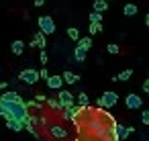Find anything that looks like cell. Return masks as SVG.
<instances>
[{
	"mask_svg": "<svg viewBox=\"0 0 149 141\" xmlns=\"http://www.w3.org/2000/svg\"><path fill=\"white\" fill-rule=\"evenodd\" d=\"M137 10H139L137 4H131V2H129V4H125V8H123V15H125V17H135Z\"/></svg>",
	"mask_w": 149,
	"mask_h": 141,
	"instance_id": "e0dca14e",
	"label": "cell"
},
{
	"mask_svg": "<svg viewBox=\"0 0 149 141\" xmlns=\"http://www.w3.org/2000/svg\"><path fill=\"white\" fill-rule=\"evenodd\" d=\"M33 4H35V6H43V4H45V0H35Z\"/></svg>",
	"mask_w": 149,
	"mask_h": 141,
	"instance_id": "f546056e",
	"label": "cell"
},
{
	"mask_svg": "<svg viewBox=\"0 0 149 141\" xmlns=\"http://www.w3.org/2000/svg\"><path fill=\"white\" fill-rule=\"evenodd\" d=\"M147 88H149V78H147V80L143 82V90H147Z\"/></svg>",
	"mask_w": 149,
	"mask_h": 141,
	"instance_id": "4dcf8cb0",
	"label": "cell"
},
{
	"mask_svg": "<svg viewBox=\"0 0 149 141\" xmlns=\"http://www.w3.org/2000/svg\"><path fill=\"white\" fill-rule=\"evenodd\" d=\"M90 102H88V94L86 92H80L78 94V106H88Z\"/></svg>",
	"mask_w": 149,
	"mask_h": 141,
	"instance_id": "7402d4cb",
	"label": "cell"
},
{
	"mask_svg": "<svg viewBox=\"0 0 149 141\" xmlns=\"http://www.w3.org/2000/svg\"><path fill=\"white\" fill-rule=\"evenodd\" d=\"M31 47H45V33L43 31H37L31 39Z\"/></svg>",
	"mask_w": 149,
	"mask_h": 141,
	"instance_id": "30bf717a",
	"label": "cell"
},
{
	"mask_svg": "<svg viewBox=\"0 0 149 141\" xmlns=\"http://www.w3.org/2000/svg\"><path fill=\"white\" fill-rule=\"evenodd\" d=\"M147 78H149V74H147Z\"/></svg>",
	"mask_w": 149,
	"mask_h": 141,
	"instance_id": "d590c367",
	"label": "cell"
},
{
	"mask_svg": "<svg viewBox=\"0 0 149 141\" xmlns=\"http://www.w3.org/2000/svg\"><path fill=\"white\" fill-rule=\"evenodd\" d=\"M61 78H63V82H65V84H76V82L80 80V76H78V74H74V72H70V70H65V72L61 74Z\"/></svg>",
	"mask_w": 149,
	"mask_h": 141,
	"instance_id": "7c38bea8",
	"label": "cell"
},
{
	"mask_svg": "<svg viewBox=\"0 0 149 141\" xmlns=\"http://www.w3.org/2000/svg\"><path fill=\"white\" fill-rule=\"evenodd\" d=\"M47 104H49L51 108H55V110H61V102H59L57 98H49V100H47Z\"/></svg>",
	"mask_w": 149,
	"mask_h": 141,
	"instance_id": "d4e9b609",
	"label": "cell"
},
{
	"mask_svg": "<svg viewBox=\"0 0 149 141\" xmlns=\"http://www.w3.org/2000/svg\"><path fill=\"white\" fill-rule=\"evenodd\" d=\"M106 51H108V53H112V55H116V53L120 51V47H118L116 43H108V45H106Z\"/></svg>",
	"mask_w": 149,
	"mask_h": 141,
	"instance_id": "cb8c5ba5",
	"label": "cell"
},
{
	"mask_svg": "<svg viewBox=\"0 0 149 141\" xmlns=\"http://www.w3.org/2000/svg\"><path fill=\"white\" fill-rule=\"evenodd\" d=\"M0 90H6V82H0Z\"/></svg>",
	"mask_w": 149,
	"mask_h": 141,
	"instance_id": "1f68e13d",
	"label": "cell"
},
{
	"mask_svg": "<svg viewBox=\"0 0 149 141\" xmlns=\"http://www.w3.org/2000/svg\"><path fill=\"white\" fill-rule=\"evenodd\" d=\"M10 51H13L15 55H23V51H25V41H21V39L13 41V43H10Z\"/></svg>",
	"mask_w": 149,
	"mask_h": 141,
	"instance_id": "8fae6325",
	"label": "cell"
},
{
	"mask_svg": "<svg viewBox=\"0 0 149 141\" xmlns=\"http://www.w3.org/2000/svg\"><path fill=\"white\" fill-rule=\"evenodd\" d=\"M133 133H135V129H133V127H127V125L114 123V127H112V135H114L116 141H127L129 135H133Z\"/></svg>",
	"mask_w": 149,
	"mask_h": 141,
	"instance_id": "3957f363",
	"label": "cell"
},
{
	"mask_svg": "<svg viewBox=\"0 0 149 141\" xmlns=\"http://www.w3.org/2000/svg\"><path fill=\"white\" fill-rule=\"evenodd\" d=\"M78 47H82L84 51H88L92 47V37H80L78 39Z\"/></svg>",
	"mask_w": 149,
	"mask_h": 141,
	"instance_id": "ac0fdd59",
	"label": "cell"
},
{
	"mask_svg": "<svg viewBox=\"0 0 149 141\" xmlns=\"http://www.w3.org/2000/svg\"><path fill=\"white\" fill-rule=\"evenodd\" d=\"M57 100L61 102V108H63V106H72V104H74V94H72L70 90H59V92H57Z\"/></svg>",
	"mask_w": 149,
	"mask_h": 141,
	"instance_id": "52a82bcc",
	"label": "cell"
},
{
	"mask_svg": "<svg viewBox=\"0 0 149 141\" xmlns=\"http://www.w3.org/2000/svg\"><path fill=\"white\" fill-rule=\"evenodd\" d=\"M86 53H88V51H84L82 47H76V49H74V59L82 66V64H84V59H86Z\"/></svg>",
	"mask_w": 149,
	"mask_h": 141,
	"instance_id": "2e32d148",
	"label": "cell"
},
{
	"mask_svg": "<svg viewBox=\"0 0 149 141\" xmlns=\"http://www.w3.org/2000/svg\"><path fill=\"white\" fill-rule=\"evenodd\" d=\"M145 92H147V96H149V88H147V90H145Z\"/></svg>",
	"mask_w": 149,
	"mask_h": 141,
	"instance_id": "836d02e7",
	"label": "cell"
},
{
	"mask_svg": "<svg viewBox=\"0 0 149 141\" xmlns=\"http://www.w3.org/2000/svg\"><path fill=\"white\" fill-rule=\"evenodd\" d=\"M92 141H98V139H94V137H92Z\"/></svg>",
	"mask_w": 149,
	"mask_h": 141,
	"instance_id": "e575fe53",
	"label": "cell"
},
{
	"mask_svg": "<svg viewBox=\"0 0 149 141\" xmlns=\"http://www.w3.org/2000/svg\"><path fill=\"white\" fill-rule=\"evenodd\" d=\"M68 37H70L72 41H78V39H80V31H78L76 27H70V29H68Z\"/></svg>",
	"mask_w": 149,
	"mask_h": 141,
	"instance_id": "44dd1931",
	"label": "cell"
},
{
	"mask_svg": "<svg viewBox=\"0 0 149 141\" xmlns=\"http://www.w3.org/2000/svg\"><path fill=\"white\" fill-rule=\"evenodd\" d=\"M0 98H2V100H23V96L19 92H15V90H4Z\"/></svg>",
	"mask_w": 149,
	"mask_h": 141,
	"instance_id": "5bb4252c",
	"label": "cell"
},
{
	"mask_svg": "<svg viewBox=\"0 0 149 141\" xmlns=\"http://www.w3.org/2000/svg\"><path fill=\"white\" fill-rule=\"evenodd\" d=\"M35 100H39V102H43V100H47V96H45V94H37V96H35Z\"/></svg>",
	"mask_w": 149,
	"mask_h": 141,
	"instance_id": "f1b7e54d",
	"label": "cell"
},
{
	"mask_svg": "<svg viewBox=\"0 0 149 141\" xmlns=\"http://www.w3.org/2000/svg\"><path fill=\"white\" fill-rule=\"evenodd\" d=\"M116 102H118V94L112 92V90H106V92L96 100V106H100V108H112Z\"/></svg>",
	"mask_w": 149,
	"mask_h": 141,
	"instance_id": "7a4b0ae2",
	"label": "cell"
},
{
	"mask_svg": "<svg viewBox=\"0 0 149 141\" xmlns=\"http://www.w3.org/2000/svg\"><path fill=\"white\" fill-rule=\"evenodd\" d=\"M125 104H127V108H131V110H137V108H141V106H143V98L131 92V94H127V98H125Z\"/></svg>",
	"mask_w": 149,
	"mask_h": 141,
	"instance_id": "8992f818",
	"label": "cell"
},
{
	"mask_svg": "<svg viewBox=\"0 0 149 141\" xmlns=\"http://www.w3.org/2000/svg\"><path fill=\"white\" fill-rule=\"evenodd\" d=\"M0 117L27 121L29 108H27L25 100H2V98H0Z\"/></svg>",
	"mask_w": 149,
	"mask_h": 141,
	"instance_id": "6da1fadb",
	"label": "cell"
},
{
	"mask_svg": "<svg viewBox=\"0 0 149 141\" xmlns=\"http://www.w3.org/2000/svg\"><path fill=\"white\" fill-rule=\"evenodd\" d=\"M49 131H51V135L57 137V139H65V137H68V131H65L63 127H59V125H53Z\"/></svg>",
	"mask_w": 149,
	"mask_h": 141,
	"instance_id": "4fadbf2b",
	"label": "cell"
},
{
	"mask_svg": "<svg viewBox=\"0 0 149 141\" xmlns=\"http://www.w3.org/2000/svg\"><path fill=\"white\" fill-rule=\"evenodd\" d=\"M102 33V23H90V35Z\"/></svg>",
	"mask_w": 149,
	"mask_h": 141,
	"instance_id": "ffe728a7",
	"label": "cell"
},
{
	"mask_svg": "<svg viewBox=\"0 0 149 141\" xmlns=\"http://www.w3.org/2000/svg\"><path fill=\"white\" fill-rule=\"evenodd\" d=\"M108 2H110V0H108Z\"/></svg>",
	"mask_w": 149,
	"mask_h": 141,
	"instance_id": "8d00e7d4",
	"label": "cell"
},
{
	"mask_svg": "<svg viewBox=\"0 0 149 141\" xmlns=\"http://www.w3.org/2000/svg\"><path fill=\"white\" fill-rule=\"evenodd\" d=\"M19 80H23L25 84H35V82L41 80V78H39V72H37V70H33V68H25V70L19 72Z\"/></svg>",
	"mask_w": 149,
	"mask_h": 141,
	"instance_id": "5b68a950",
	"label": "cell"
},
{
	"mask_svg": "<svg viewBox=\"0 0 149 141\" xmlns=\"http://www.w3.org/2000/svg\"><path fill=\"white\" fill-rule=\"evenodd\" d=\"M92 8L98 10V13H106V10H108V0H94Z\"/></svg>",
	"mask_w": 149,
	"mask_h": 141,
	"instance_id": "9a60e30c",
	"label": "cell"
},
{
	"mask_svg": "<svg viewBox=\"0 0 149 141\" xmlns=\"http://www.w3.org/2000/svg\"><path fill=\"white\" fill-rule=\"evenodd\" d=\"M39 78H43V80H47V78H49V72H47V70L43 68V70L39 72Z\"/></svg>",
	"mask_w": 149,
	"mask_h": 141,
	"instance_id": "4316f807",
	"label": "cell"
},
{
	"mask_svg": "<svg viewBox=\"0 0 149 141\" xmlns=\"http://www.w3.org/2000/svg\"><path fill=\"white\" fill-rule=\"evenodd\" d=\"M145 25H147V27H149V13H147V15H145Z\"/></svg>",
	"mask_w": 149,
	"mask_h": 141,
	"instance_id": "d6a6232c",
	"label": "cell"
},
{
	"mask_svg": "<svg viewBox=\"0 0 149 141\" xmlns=\"http://www.w3.org/2000/svg\"><path fill=\"white\" fill-rule=\"evenodd\" d=\"M47 86H49L51 90H61L63 78H61V76H49V78H47Z\"/></svg>",
	"mask_w": 149,
	"mask_h": 141,
	"instance_id": "ba28073f",
	"label": "cell"
},
{
	"mask_svg": "<svg viewBox=\"0 0 149 141\" xmlns=\"http://www.w3.org/2000/svg\"><path fill=\"white\" fill-rule=\"evenodd\" d=\"M6 127H8L10 131L19 133V131L25 129V121H19V119H6Z\"/></svg>",
	"mask_w": 149,
	"mask_h": 141,
	"instance_id": "9c48e42d",
	"label": "cell"
},
{
	"mask_svg": "<svg viewBox=\"0 0 149 141\" xmlns=\"http://www.w3.org/2000/svg\"><path fill=\"white\" fill-rule=\"evenodd\" d=\"M141 123L143 125H149V110H143L141 112Z\"/></svg>",
	"mask_w": 149,
	"mask_h": 141,
	"instance_id": "484cf974",
	"label": "cell"
},
{
	"mask_svg": "<svg viewBox=\"0 0 149 141\" xmlns=\"http://www.w3.org/2000/svg\"><path fill=\"white\" fill-rule=\"evenodd\" d=\"M131 76H133V70H123L116 76V82H127V80H131Z\"/></svg>",
	"mask_w": 149,
	"mask_h": 141,
	"instance_id": "d6986e66",
	"label": "cell"
},
{
	"mask_svg": "<svg viewBox=\"0 0 149 141\" xmlns=\"http://www.w3.org/2000/svg\"><path fill=\"white\" fill-rule=\"evenodd\" d=\"M90 23H102V13L92 10V13H90Z\"/></svg>",
	"mask_w": 149,
	"mask_h": 141,
	"instance_id": "603a6c76",
	"label": "cell"
},
{
	"mask_svg": "<svg viewBox=\"0 0 149 141\" xmlns=\"http://www.w3.org/2000/svg\"><path fill=\"white\" fill-rule=\"evenodd\" d=\"M39 31H43L45 35H53V33H55V21H53L49 15L39 17Z\"/></svg>",
	"mask_w": 149,
	"mask_h": 141,
	"instance_id": "277c9868",
	"label": "cell"
},
{
	"mask_svg": "<svg viewBox=\"0 0 149 141\" xmlns=\"http://www.w3.org/2000/svg\"><path fill=\"white\" fill-rule=\"evenodd\" d=\"M39 59H41V64H47V53L41 51V53H39Z\"/></svg>",
	"mask_w": 149,
	"mask_h": 141,
	"instance_id": "83f0119b",
	"label": "cell"
}]
</instances>
